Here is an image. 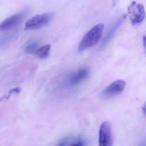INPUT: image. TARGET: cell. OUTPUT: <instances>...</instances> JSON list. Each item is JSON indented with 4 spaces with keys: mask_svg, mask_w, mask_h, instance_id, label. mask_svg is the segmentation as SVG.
I'll return each instance as SVG.
<instances>
[{
    "mask_svg": "<svg viewBox=\"0 0 146 146\" xmlns=\"http://www.w3.org/2000/svg\"><path fill=\"white\" fill-rule=\"evenodd\" d=\"M17 33L16 31L9 32L0 36V50L9 46L17 39Z\"/></svg>",
    "mask_w": 146,
    "mask_h": 146,
    "instance_id": "9c48e42d",
    "label": "cell"
},
{
    "mask_svg": "<svg viewBox=\"0 0 146 146\" xmlns=\"http://www.w3.org/2000/svg\"><path fill=\"white\" fill-rule=\"evenodd\" d=\"M39 46V43L37 42L34 41L29 43L25 48V52L29 54H35Z\"/></svg>",
    "mask_w": 146,
    "mask_h": 146,
    "instance_id": "8fae6325",
    "label": "cell"
},
{
    "mask_svg": "<svg viewBox=\"0 0 146 146\" xmlns=\"http://www.w3.org/2000/svg\"><path fill=\"white\" fill-rule=\"evenodd\" d=\"M51 48V45L49 44L45 45L41 47L38 48L35 54L40 58H46L49 56Z\"/></svg>",
    "mask_w": 146,
    "mask_h": 146,
    "instance_id": "30bf717a",
    "label": "cell"
},
{
    "mask_svg": "<svg viewBox=\"0 0 146 146\" xmlns=\"http://www.w3.org/2000/svg\"><path fill=\"white\" fill-rule=\"evenodd\" d=\"M143 45H144V47L145 48V46H146V45H146V44H145V43H146V36H143Z\"/></svg>",
    "mask_w": 146,
    "mask_h": 146,
    "instance_id": "7c38bea8",
    "label": "cell"
},
{
    "mask_svg": "<svg viewBox=\"0 0 146 146\" xmlns=\"http://www.w3.org/2000/svg\"><path fill=\"white\" fill-rule=\"evenodd\" d=\"M104 29V24L100 23L88 31L79 43L78 52H82L96 45L101 39Z\"/></svg>",
    "mask_w": 146,
    "mask_h": 146,
    "instance_id": "6da1fadb",
    "label": "cell"
},
{
    "mask_svg": "<svg viewBox=\"0 0 146 146\" xmlns=\"http://www.w3.org/2000/svg\"><path fill=\"white\" fill-rule=\"evenodd\" d=\"M125 86V82L123 80L114 81L102 91V96L105 99L113 97L122 93L124 90Z\"/></svg>",
    "mask_w": 146,
    "mask_h": 146,
    "instance_id": "5b68a950",
    "label": "cell"
},
{
    "mask_svg": "<svg viewBox=\"0 0 146 146\" xmlns=\"http://www.w3.org/2000/svg\"><path fill=\"white\" fill-rule=\"evenodd\" d=\"M90 75V70L87 67H82L78 70L72 76L70 84L72 85H77L86 80Z\"/></svg>",
    "mask_w": 146,
    "mask_h": 146,
    "instance_id": "52a82bcc",
    "label": "cell"
},
{
    "mask_svg": "<svg viewBox=\"0 0 146 146\" xmlns=\"http://www.w3.org/2000/svg\"><path fill=\"white\" fill-rule=\"evenodd\" d=\"M25 16V13L20 12L7 18L0 23V32L8 30L17 27L23 22Z\"/></svg>",
    "mask_w": 146,
    "mask_h": 146,
    "instance_id": "8992f818",
    "label": "cell"
},
{
    "mask_svg": "<svg viewBox=\"0 0 146 146\" xmlns=\"http://www.w3.org/2000/svg\"><path fill=\"white\" fill-rule=\"evenodd\" d=\"M128 13L130 19L133 26L141 24L145 17V12L143 6L142 4H137L133 1L128 7Z\"/></svg>",
    "mask_w": 146,
    "mask_h": 146,
    "instance_id": "3957f363",
    "label": "cell"
},
{
    "mask_svg": "<svg viewBox=\"0 0 146 146\" xmlns=\"http://www.w3.org/2000/svg\"><path fill=\"white\" fill-rule=\"evenodd\" d=\"M53 13H47L37 15L29 19L25 24V30L31 31L39 29L47 25L53 18Z\"/></svg>",
    "mask_w": 146,
    "mask_h": 146,
    "instance_id": "7a4b0ae2",
    "label": "cell"
},
{
    "mask_svg": "<svg viewBox=\"0 0 146 146\" xmlns=\"http://www.w3.org/2000/svg\"><path fill=\"white\" fill-rule=\"evenodd\" d=\"M126 17H127V15H123L119 19V20L117 22L116 24L111 29V30L108 33L107 35H106L103 40L102 41L100 46L101 49H102V48L105 47L106 46L107 44L108 43V42L111 40L112 38L114 36L115 33L117 32L118 29L120 27V26H121V25L123 23L124 21H125Z\"/></svg>",
    "mask_w": 146,
    "mask_h": 146,
    "instance_id": "ba28073f",
    "label": "cell"
},
{
    "mask_svg": "<svg viewBox=\"0 0 146 146\" xmlns=\"http://www.w3.org/2000/svg\"><path fill=\"white\" fill-rule=\"evenodd\" d=\"M99 142L100 146H111L113 144L111 127L108 121H105L101 125Z\"/></svg>",
    "mask_w": 146,
    "mask_h": 146,
    "instance_id": "277c9868",
    "label": "cell"
}]
</instances>
